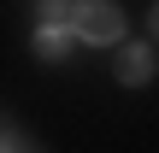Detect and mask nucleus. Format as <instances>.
Here are the masks:
<instances>
[{"mask_svg":"<svg viewBox=\"0 0 159 153\" xmlns=\"http://www.w3.org/2000/svg\"><path fill=\"white\" fill-rule=\"evenodd\" d=\"M71 29H77V41H118L124 35V12L106 6V0H94V6H77Z\"/></svg>","mask_w":159,"mask_h":153,"instance_id":"obj_1","label":"nucleus"},{"mask_svg":"<svg viewBox=\"0 0 159 153\" xmlns=\"http://www.w3.org/2000/svg\"><path fill=\"white\" fill-rule=\"evenodd\" d=\"M112 77H118L124 88H136V83H148V77H153V53H148L142 41H136V47H124V53L112 59Z\"/></svg>","mask_w":159,"mask_h":153,"instance_id":"obj_2","label":"nucleus"},{"mask_svg":"<svg viewBox=\"0 0 159 153\" xmlns=\"http://www.w3.org/2000/svg\"><path fill=\"white\" fill-rule=\"evenodd\" d=\"M71 41H77V29H65V24H41V29H35V53H41V59H65Z\"/></svg>","mask_w":159,"mask_h":153,"instance_id":"obj_3","label":"nucleus"},{"mask_svg":"<svg viewBox=\"0 0 159 153\" xmlns=\"http://www.w3.org/2000/svg\"><path fill=\"white\" fill-rule=\"evenodd\" d=\"M6 153H30V142H24L18 130H6Z\"/></svg>","mask_w":159,"mask_h":153,"instance_id":"obj_4","label":"nucleus"},{"mask_svg":"<svg viewBox=\"0 0 159 153\" xmlns=\"http://www.w3.org/2000/svg\"><path fill=\"white\" fill-rule=\"evenodd\" d=\"M148 24H153V35H159V6H153V12H148Z\"/></svg>","mask_w":159,"mask_h":153,"instance_id":"obj_5","label":"nucleus"}]
</instances>
